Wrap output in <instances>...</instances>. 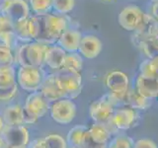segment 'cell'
I'll use <instances>...</instances> for the list:
<instances>
[{
  "mask_svg": "<svg viewBox=\"0 0 158 148\" xmlns=\"http://www.w3.org/2000/svg\"><path fill=\"white\" fill-rule=\"evenodd\" d=\"M29 31L33 41L46 44L54 43L67 29V21L62 15L47 14L28 19Z\"/></svg>",
  "mask_w": 158,
  "mask_h": 148,
  "instance_id": "1",
  "label": "cell"
},
{
  "mask_svg": "<svg viewBox=\"0 0 158 148\" xmlns=\"http://www.w3.org/2000/svg\"><path fill=\"white\" fill-rule=\"evenodd\" d=\"M48 44L31 42L24 43L18 49L17 61L21 66H34L39 67L44 63V56L48 51Z\"/></svg>",
  "mask_w": 158,
  "mask_h": 148,
  "instance_id": "2",
  "label": "cell"
},
{
  "mask_svg": "<svg viewBox=\"0 0 158 148\" xmlns=\"http://www.w3.org/2000/svg\"><path fill=\"white\" fill-rule=\"evenodd\" d=\"M52 120L59 125H68L76 116V106L70 99L62 98L52 103L49 108Z\"/></svg>",
  "mask_w": 158,
  "mask_h": 148,
  "instance_id": "3",
  "label": "cell"
},
{
  "mask_svg": "<svg viewBox=\"0 0 158 148\" xmlns=\"http://www.w3.org/2000/svg\"><path fill=\"white\" fill-rule=\"evenodd\" d=\"M18 85L24 90L36 91L43 83V73L39 67L20 66L17 72Z\"/></svg>",
  "mask_w": 158,
  "mask_h": 148,
  "instance_id": "4",
  "label": "cell"
},
{
  "mask_svg": "<svg viewBox=\"0 0 158 148\" xmlns=\"http://www.w3.org/2000/svg\"><path fill=\"white\" fill-rule=\"evenodd\" d=\"M58 74H56L58 82L64 92L65 97L76 98L81 91L82 78L81 74L77 72H70L64 69H60Z\"/></svg>",
  "mask_w": 158,
  "mask_h": 148,
  "instance_id": "5",
  "label": "cell"
},
{
  "mask_svg": "<svg viewBox=\"0 0 158 148\" xmlns=\"http://www.w3.org/2000/svg\"><path fill=\"white\" fill-rule=\"evenodd\" d=\"M143 16L144 13L139 7L136 5H128L118 14V21L123 29L130 32H135L142 22Z\"/></svg>",
  "mask_w": 158,
  "mask_h": 148,
  "instance_id": "6",
  "label": "cell"
},
{
  "mask_svg": "<svg viewBox=\"0 0 158 148\" xmlns=\"http://www.w3.org/2000/svg\"><path fill=\"white\" fill-rule=\"evenodd\" d=\"M1 14L12 24L30 18V6L26 0H8Z\"/></svg>",
  "mask_w": 158,
  "mask_h": 148,
  "instance_id": "7",
  "label": "cell"
},
{
  "mask_svg": "<svg viewBox=\"0 0 158 148\" xmlns=\"http://www.w3.org/2000/svg\"><path fill=\"white\" fill-rule=\"evenodd\" d=\"M1 133L8 146H26L29 143V131L24 125H6Z\"/></svg>",
  "mask_w": 158,
  "mask_h": 148,
  "instance_id": "8",
  "label": "cell"
},
{
  "mask_svg": "<svg viewBox=\"0 0 158 148\" xmlns=\"http://www.w3.org/2000/svg\"><path fill=\"white\" fill-rule=\"evenodd\" d=\"M89 113L94 121L98 123H105L111 120L114 113V106L105 96L92 103Z\"/></svg>",
  "mask_w": 158,
  "mask_h": 148,
  "instance_id": "9",
  "label": "cell"
},
{
  "mask_svg": "<svg viewBox=\"0 0 158 148\" xmlns=\"http://www.w3.org/2000/svg\"><path fill=\"white\" fill-rule=\"evenodd\" d=\"M40 93L48 102H56L65 97L64 92L58 82L56 74L48 75L40 87Z\"/></svg>",
  "mask_w": 158,
  "mask_h": 148,
  "instance_id": "10",
  "label": "cell"
},
{
  "mask_svg": "<svg viewBox=\"0 0 158 148\" xmlns=\"http://www.w3.org/2000/svg\"><path fill=\"white\" fill-rule=\"evenodd\" d=\"M158 33V21L151 14H145L143 16L142 22L135 31V41L137 44L141 42L154 37Z\"/></svg>",
  "mask_w": 158,
  "mask_h": 148,
  "instance_id": "11",
  "label": "cell"
},
{
  "mask_svg": "<svg viewBox=\"0 0 158 148\" xmlns=\"http://www.w3.org/2000/svg\"><path fill=\"white\" fill-rule=\"evenodd\" d=\"M102 51V43L97 37L87 35L81 39L78 47V53L88 59L97 57Z\"/></svg>",
  "mask_w": 158,
  "mask_h": 148,
  "instance_id": "12",
  "label": "cell"
},
{
  "mask_svg": "<svg viewBox=\"0 0 158 148\" xmlns=\"http://www.w3.org/2000/svg\"><path fill=\"white\" fill-rule=\"evenodd\" d=\"M105 83L110 92L125 94L128 91V77L122 71L114 70L108 73L105 78Z\"/></svg>",
  "mask_w": 158,
  "mask_h": 148,
  "instance_id": "13",
  "label": "cell"
},
{
  "mask_svg": "<svg viewBox=\"0 0 158 148\" xmlns=\"http://www.w3.org/2000/svg\"><path fill=\"white\" fill-rule=\"evenodd\" d=\"M135 112L130 107H123L113 113L111 121L118 130H128L135 121Z\"/></svg>",
  "mask_w": 158,
  "mask_h": 148,
  "instance_id": "14",
  "label": "cell"
},
{
  "mask_svg": "<svg viewBox=\"0 0 158 148\" xmlns=\"http://www.w3.org/2000/svg\"><path fill=\"white\" fill-rule=\"evenodd\" d=\"M82 35L79 31L73 29H66L59 37L57 43L66 52H76L78 51Z\"/></svg>",
  "mask_w": 158,
  "mask_h": 148,
  "instance_id": "15",
  "label": "cell"
},
{
  "mask_svg": "<svg viewBox=\"0 0 158 148\" xmlns=\"http://www.w3.org/2000/svg\"><path fill=\"white\" fill-rule=\"evenodd\" d=\"M48 102L43 97L41 93H32L27 97L24 107L40 118L47 113L48 110Z\"/></svg>",
  "mask_w": 158,
  "mask_h": 148,
  "instance_id": "16",
  "label": "cell"
},
{
  "mask_svg": "<svg viewBox=\"0 0 158 148\" xmlns=\"http://www.w3.org/2000/svg\"><path fill=\"white\" fill-rule=\"evenodd\" d=\"M66 51L59 46H48L44 56V63L53 70H60L63 67Z\"/></svg>",
  "mask_w": 158,
  "mask_h": 148,
  "instance_id": "17",
  "label": "cell"
},
{
  "mask_svg": "<svg viewBox=\"0 0 158 148\" xmlns=\"http://www.w3.org/2000/svg\"><path fill=\"white\" fill-rule=\"evenodd\" d=\"M136 91L146 99L158 97V79L138 75L136 79Z\"/></svg>",
  "mask_w": 158,
  "mask_h": 148,
  "instance_id": "18",
  "label": "cell"
},
{
  "mask_svg": "<svg viewBox=\"0 0 158 148\" xmlns=\"http://www.w3.org/2000/svg\"><path fill=\"white\" fill-rule=\"evenodd\" d=\"M2 118L6 125H23L22 107L18 104L7 107L3 113Z\"/></svg>",
  "mask_w": 158,
  "mask_h": 148,
  "instance_id": "19",
  "label": "cell"
},
{
  "mask_svg": "<svg viewBox=\"0 0 158 148\" xmlns=\"http://www.w3.org/2000/svg\"><path fill=\"white\" fill-rule=\"evenodd\" d=\"M88 133L94 141L101 143V144H107L111 136V132L105 123H94L88 130Z\"/></svg>",
  "mask_w": 158,
  "mask_h": 148,
  "instance_id": "20",
  "label": "cell"
},
{
  "mask_svg": "<svg viewBox=\"0 0 158 148\" xmlns=\"http://www.w3.org/2000/svg\"><path fill=\"white\" fill-rule=\"evenodd\" d=\"M83 65V60L81 56L77 51L76 52H68L66 53L65 59H64L62 69L70 72L80 73Z\"/></svg>",
  "mask_w": 158,
  "mask_h": 148,
  "instance_id": "21",
  "label": "cell"
},
{
  "mask_svg": "<svg viewBox=\"0 0 158 148\" xmlns=\"http://www.w3.org/2000/svg\"><path fill=\"white\" fill-rule=\"evenodd\" d=\"M127 105L131 109L144 110L148 107V99L141 96L136 90L127 91Z\"/></svg>",
  "mask_w": 158,
  "mask_h": 148,
  "instance_id": "22",
  "label": "cell"
},
{
  "mask_svg": "<svg viewBox=\"0 0 158 148\" xmlns=\"http://www.w3.org/2000/svg\"><path fill=\"white\" fill-rule=\"evenodd\" d=\"M87 131H88L87 127L84 125H76L72 127L67 134L68 142L70 143L72 146L81 147Z\"/></svg>",
  "mask_w": 158,
  "mask_h": 148,
  "instance_id": "23",
  "label": "cell"
},
{
  "mask_svg": "<svg viewBox=\"0 0 158 148\" xmlns=\"http://www.w3.org/2000/svg\"><path fill=\"white\" fill-rule=\"evenodd\" d=\"M16 83L15 70L12 66H0V89L9 88Z\"/></svg>",
  "mask_w": 158,
  "mask_h": 148,
  "instance_id": "24",
  "label": "cell"
},
{
  "mask_svg": "<svg viewBox=\"0 0 158 148\" xmlns=\"http://www.w3.org/2000/svg\"><path fill=\"white\" fill-rule=\"evenodd\" d=\"M13 32L15 36L20 41H23L24 43H31L33 39L31 38L29 31V22L28 19L24 21L18 22L16 24H13Z\"/></svg>",
  "mask_w": 158,
  "mask_h": 148,
  "instance_id": "25",
  "label": "cell"
},
{
  "mask_svg": "<svg viewBox=\"0 0 158 148\" xmlns=\"http://www.w3.org/2000/svg\"><path fill=\"white\" fill-rule=\"evenodd\" d=\"M138 46L140 47L141 51L148 58H153L155 56H158V37L156 35L154 37L141 42Z\"/></svg>",
  "mask_w": 158,
  "mask_h": 148,
  "instance_id": "26",
  "label": "cell"
},
{
  "mask_svg": "<svg viewBox=\"0 0 158 148\" xmlns=\"http://www.w3.org/2000/svg\"><path fill=\"white\" fill-rule=\"evenodd\" d=\"M28 4L38 16L48 14L52 8V0H28Z\"/></svg>",
  "mask_w": 158,
  "mask_h": 148,
  "instance_id": "27",
  "label": "cell"
},
{
  "mask_svg": "<svg viewBox=\"0 0 158 148\" xmlns=\"http://www.w3.org/2000/svg\"><path fill=\"white\" fill-rule=\"evenodd\" d=\"M75 0H52V8L59 15L67 14L74 8Z\"/></svg>",
  "mask_w": 158,
  "mask_h": 148,
  "instance_id": "28",
  "label": "cell"
},
{
  "mask_svg": "<svg viewBox=\"0 0 158 148\" xmlns=\"http://www.w3.org/2000/svg\"><path fill=\"white\" fill-rule=\"evenodd\" d=\"M139 75L147 78L158 79V73L155 67L153 66L151 59L148 58L146 60L142 61L139 65Z\"/></svg>",
  "mask_w": 158,
  "mask_h": 148,
  "instance_id": "29",
  "label": "cell"
},
{
  "mask_svg": "<svg viewBox=\"0 0 158 148\" xmlns=\"http://www.w3.org/2000/svg\"><path fill=\"white\" fill-rule=\"evenodd\" d=\"M47 148H67L65 139L58 134H49L44 137Z\"/></svg>",
  "mask_w": 158,
  "mask_h": 148,
  "instance_id": "30",
  "label": "cell"
},
{
  "mask_svg": "<svg viewBox=\"0 0 158 148\" xmlns=\"http://www.w3.org/2000/svg\"><path fill=\"white\" fill-rule=\"evenodd\" d=\"M14 61V56L11 48L0 44V66H11Z\"/></svg>",
  "mask_w": 158,
  "mask_h": 148,
  "instance_id": "31",
  "label": "cell"
},
{
  "mask_svg": "<svg viewBox=\"0 0 158 148\" xmlns=\"http://www.w3.org/2000/svg\"><path fill=\"white\" fill-rule=\"evenodd\" d=\"M17 92H18V84L16 83L9 88L0 89V101L7 102L12 100L17 95Z\"/></svg>",
  "mask_w": 158,
  "mask_h": 148,
  "instance_id": "32",
  "label": "cell"
},
{
  "mask_svg": "<svg viewBox=\"0 0 158 148\" xmlns=\"http://www.w3.org/2000/svg\"><path fill=\"white\" fill-rule=\"evenodd\" d=\"M132 142L127 136H118L114 139L108 148H132Z\"/></svg>",
  "mask_w": 158,
  "mask_h": 148,
  "instance_id": "33",
  "label": "cell"
},
{
  "mask_svg": "<svg viewBox=\"0 0 158 148\" xmlns=\"http://www.w3.org/2000/svg\"><path fill=\"white\" fill-rule=\"evenodd\" d=\"M22 117H23V122L25 125H34L39 120V117L34 115L33 113L28 111L25 107H22Z\"/></svg>",
  "mask_w": 158,
  "mask_h": 148,
  "instance_id": "34",
  "label": "cell"
},
{
  "mask_svg": "<svg viewBox=\"0 0 158 148\" xmlns=\"http://www.w3.org/2000/svg\"><path fill=\"white\" fill-rule=\"evenodd\" d=\"M81 147L82 148H107V145L106 144H101V143H98L96 141H94L91 138V136L89 135L88 131H87Z\"/></svg>",
  "mask_w": 158,
  "mask_h": 148,
  "instance_id": "35",
  "label": "cell"
},
{
  "mask_svg": "<svg viewBox=\"0 0 158 148\" xmlns=\"http://www.w3.org/2000/svg\"><path fill=\"white\" fill-rule=\"evenodd\" d=\"M13 31V24L0 13V35Z\"/></svg>",
  "mask_w": 158,
  "mask_h": 148,
  "instance_id": "36",
  "label": "cell"
},
{
  "mask_svg": "<svg viewBox=\"0 0 158 148\" xmlns=\"http://www.w3.org/2000/svg\"><path fill=\"white\" fill-rule=\"evenodd\" d=\"M132 148H158L156 143L152 141L148 138H141V139L137 140Z\"/></svg>",
  "mask_w": 158,
  "mask_h": 148,
  "instance_id": "37",
  "label": "cell"
},
{
  "mask_svg": "<svg viewBox=\"0 0 158 148\" xmlns=\"http://www.w3.org/2000/svg\"><path fill=\"white\" fill-rule=\"evenodd\" d=\"M30 148H47L44 138H37V139H35L32 142Z\"/></svg>",
  "mask_w": 158,
  "mask_h": 148,
  "instance_id": "38",
  "label": "cell"
},
{
  "mask_svg": "<svg viewBox=\"0 0 158 148\" xmlns=\"http://www.w3.org/2000/svg\"><path fill=\"white\" fill-rule=\"evenodd\" d=\"M151 15L158 21V1L153 2L151 7Z\"/></svg>",
  "mask_w": 158,
  "mask_h": 148,
  "instance_id": "39",
  "label": "cell"
},
{
  "mask_svg": "<svg viewBox=\"0 0 158 148\" xmlns=\"http://www.w3.org/2000/svg\"><path fill=\"white\" fill-rule=\"evenodd\" d=\"M151 59V62L153 64V66L155 67L156 69V71L158 73V56H155V57H153V58H150Z\"/></svg>",
  "mask_w": 158,
  "mask_h": 148,
  "instance_id": "40",
  "label": "cell"
},
{
  "mask_svg": "<svg viewBox=\"0 0 158 148\" xmlns=\"http://www.w3.org/2000/svg\"><path fill=\"white\" fill-rule=\"evenodd\" d=\"M7 2H8V0H0V13L2 12V10L4 9V7L6 6Z\"/></svg>",
  "mask_w": 158,
  "mask_h": 148,
  "instance_id": "41",
  "label": "cell"
},
{
  "mask_svg": "<svg viewBox=\"0 0 158 148\" xmlns=\"http://www.w3.org/2000/svg\"><path fill=\"white\" fill-rule=\"evenodd\" d=\"M3 128H4V121H3L2 117H0V133L2 132Z\"/></svg>",
  "mask_w": 158,
  "mask_h": 148,
  "instance_id": "42",
  "label": "cell"
},
{
  "mask_svg": "<svg viewBox=\"0 0 158 148\" xmlns=\"http://www.w3.org/2000/svg\"><path fill=\"white\" fill-rule=\"evenodd\" d=\"M7 148H26V146H8Z\"/></svg>",
  "mask_w": 158,
  "mask_h": 148,
  "instance_id": "43",
  "label": "cell"
},
{
  "mask_svg": "<svg viewBox=\"0 0 158 148\" xmlns=\"http://www.w3.org/2000/svg\"><path fill=\"white\" fill-rule=\"evenodd\" d=\"M2 146H3V139L0 137V148H2Z\"/></svg>",
  "mask_w": 158,
  "mask_h": 148,
  "instance_id": "44",
  "label": "cell"
},
{
  "mask_svg": "<svg viewBox=\"0 0 158 148\" xmlns=\"http://www.w3.org/2000/svg\"><path fill=\"white\" fill-rule=\"evenodd\" d=\"M70 148H82V147H78V146H71Z\"/></svg>",
  "mask_w": 158,
  "mask_h": 148,
  "instance_id": "45",
  "label": "cell"
},
{
  "mask_svg": "<svg viewBox=\"0 0 158 148\" xmlns=\"http://www.w3.org/2000/svg\"><path fill=\"white\" fill-rule=\"evenodd\" d=\"M103 1H112V0H103Z\"/></svg>",
  "mask_w": 158,
  "mask_h": 148,
  "instance_id": "46",
  "label": "cell"
},
{
  "mask_svg": "<svg viewBox=\"0 0 158 148\" xmlns=\"http://www.w3.org/2000/svg\"><path fill=\"white\" fill-rule=\"evenodd\" d=\"M152 1H153V2H155V1H158V0H152Z\"/></svg>",
  "mask_w": 158,
  "mask_h": 148,
  "instance_id": "47",
  "label": "cell"
},
{
  "mask_svg": "<svg viewBox=\"0 0 158 148\" xmlns=\"http://www.w3.org/2000/svg\"><path fill=\"white\" fill-rule=\"evenodd\" d=\"M156 36H157V37H158V33H157V34H156Z\"/></svg>",
  "mask_w": 158,
  "mask_h": 148,
  "instance_id": "48",
  "label": "cell"
}]
</instances>
